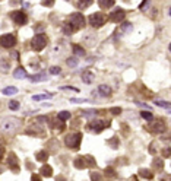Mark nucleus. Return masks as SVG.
I'll return each mask as SVG.
<instances>
[{"label": "nucleus", "instance_id": "f257e3e1", "mask_svg": "<svg viewBox=\"0 0 171 181\" xmlns=\"http://www.w3.org/2000/svg\"><path fill=\"white\" fill-rule=\"evenodd\" d=\"M85 26V18L82 13H72L68 18V20L63 25V32L66 35H72L73 32H76L78 29Z\"/></svg>", "mask_w": 171, "mask_h": 181}, {"label": "nucleus", "instance_id": "f03ea898", "mask_svg": "<svg viewBox=\"0 0 171 181\" xmlns=\"http://www.w3.org/2000/svg\"><path fill=\"white\" fill-rule=\"evenodd\" d=\"M47 42H48V38L44 35V34H37L32 38V41H31V47H32V50H35V51H41V50H44V47L47 45Z\"/></svg>", "mask_w": 171, "mask_h": 181}, {"label": "nucleus", "instance_id": "7ed1b4c3", "mask_svg": "<svg viewBox=\"0 0 171 181\" xmlns=\"http://www.w3.org/2000/svg\"><path fill=\"white\" fill-rule=\"evenodd\" d=\"M81 142H82V133H72V134H68L65 139L66 146L70 149H78Z\"/></svg>", "mask_w": 171, "mask_h": 181}, {"label": "nucleus", "instance_id": "20e7f679", "mask_svg": "<svg viewBox=\"0 0 171 181\" xmlns=\"http://www.w3.org/2000/svg\"><path fill=\"white\" fill-rule=\"evenodd\" d=\"M107 22V16L104 15L103 12H95L89 16V25L94 26V28H100L103 26L104 23Z\"/></svg>", "mask_w": 171, "mask_h": 181}, {"label": "nucleus", "instance_id": "39448f33", "mask_svg": "<svg viewBox=\"0 0 171 181\" xmlns=\"http://www.w3.org/2000/svg\"><path fill=\"white\" fill-rule=\"evenodd\" d=\"M16 44V36L13 34H4L0 36V45L3 48H12Z\"/></svg>", "mask_w": 171, "mask_h": 181}, {"label": "nucleus", "instance_id": "423d86ee", "mask_svg": "<svg viewBox=\"0 0 171 181\" xmlns=\"http://www.w3.org/2000/svg\"><path fill=\"white\" fill-rule=\"evenodd\" d=\"M19 127V120L18 118H4L1 121V128L4 131H15Z\"/></svg>", "mask_w": 171, "mask_h": 181}, {"label": "nucleus", "instance_id": "0eeeda50", "mask_svg": "<svg viewBox=\"0 0 171 181\" xmlns=\"http://www.w3.org/2000/svg\"><path fill=\"white\" fill-rule=\"evenodd\" d=\"M10 18L16 25H25L28 22V16L22 12V10H13L10 12Z\"/></svg>", "mask_w": 171, "mask_h": 181}, {"label": "nucleus", "instance_id": "6e6552de", "mask_svg": "<svg viewBox=\"0 0 171 181\" xmlns=\"http://www.w3.org/2000/svg\"><path fill=\"white\" fill-rule=\"evenodd\" d=\"M152 121H154V120H152ZM149 123H151V121H149ZM149 131H152L155 134H159V133L165 131V123H164V120L158 118V120H155L154 123H151V124H149Z\"/></svg>", "mask_w": 171, "mask_h": 181}, {"label": "nucleus", "instance_id": "1a4fd4ad", "mask_svg": "<svg viewBox=\"0 0 171 181\" xmlns=\"http://www.w3.org/2000/svg\"><path fill=\"white\" fill-rule=\"evenodd\" d=\"M107 127H110V123H108V121L97 120V121H91V123H89V126H88V128H89V130H92V131H95V133H100V131L105 130Z\"/></svg>", "mask_w": 171, "mask_h": 181}, {"label": "nucleus", "instance_id": "9d476101", "mask_svg": "<svg viewBox=\"0 0 171 181\" xmlns=\"http://www.w3.org/2000/svg\"><path fill=\"white\" fill-rule=\"evenodd\" d=\"M124 18H126V12H124L123 9H120V7H117V9L110 15V20H111V22H121Z\"/></svg>", "mask_w": 171, "mask_h": 181}, {"label": "nucleus", "instance_id": "9b49d317", "mask_svg": "<svg viewBox=\"0 0 171 181\" xmlns=\"http://www.w3.org/2000/svg\"><path fill=\"white\" fill-rule=\"evenodd\" d=\"M7 165H9V168H12V171H13V172H18V171H19L18 158H16V155H15L13 152H10V153H9V158H7Z\"/></svg>", "mask_w": 171, "mask_h": 181}, {"label": "nucleus", "instance_id": "f8f14e48", "mask_svg": "<svg viewBox=\"0 0 171 181\" xmlns=\"http://www.w3.org/2000/svg\"><path fill=\"white\" fill-rule=\"evenodd\" d=\"M9 69H10V61L7 58H0V72L7 73Z\"/></svg>", "mask_w": 171, "mask_h": 181}, {"label": "nucleus", "instance_id": "ddd939ff", "mask_svg": "<svg viewBox=\"0 0 171 181\" xmlns=\"http://www.w3.org/2000/svg\"><path fill=\"white\" fill-rule=\"evenodd\" d=\"M98 92L103 95V96H110L113 93V89L108 86V85H100L98 86Z\"/></svg>", "mask_w": 171, "mask_h": 181}, {"label": "nucleus", "instance_id": "4468645a", "mask_svg": "<svg viewBox=\"0 0 171 181\" xmlns=\"http://www.w3.org/2000/svg\"><path fill=\"white\" fill-rule=\"evenodd\" d=\"M132 23H129V22H126V23H123L121 26L119 28V31H117V35H123V34H126V32H130L132 31Z\"/></svg>", "mask_w": 171, "mask_h": 181}, {"label": "nucleus", "instance_id": "2eb2a0df", "mask_svg": "<svg viewBox=\"0 0 171 181\" xmlns=\"http://www.w3.org/2000/svg\"><path fill=\"white\" fill-rule=\"evenodd\" d=\"M35 158H37V161H40V162H46V161L48 159V152H47V150H40V152L35 153Z\"/></svg>", "mask_w": 171, "mask_h": 181}, {"label": "nucleus", "instance_id": "dca6fc26", "mask_svg": "<svg viewBox=\"0 0 171 181\" xmlns=\"http://www.w3.org/2000/svg\"><path fill=\"white\" fill-rule=\"evenodd\" d=\"M73 165H75L78 169H84V168H86L85 158H84V156H78V158L73 161Z\"/></svg>", "mask_w": 171, "mask_h": 181}, {"label": "nucleus", "instance_id": "f3484780", "mask_svg": "<svg viewBox=\"0 0 171 181\" xmlns=\"http://www.w3.org/2000/svg\"><path fill=\"white\" fill-rule=\"evenodd\" d=\"M29 80L31 82H43V80H47V76H46V73H37V74L29 76Z\"/></svg>", "mask_w": 171, "mask_h": 181}, {"label": "nucleus", "instance_id": "a211bd4d", "mask_svg": "<svg viewBox=\"0 0 171 181\" xmlns=\"http://www.w3.org/2000/svg\"><path fill=\"white\" fill-rule=\"evenodd\" d=\"M40 171H41V175L43 177H51L53 175V169L50 165H43Z\"/></svg>", "mask_w": 171, "mask_h": 181}, {"label": "nucleus", "instance_id": "6ab92c4d", "mask_svg": "<svg viewBox=\"0 0 171 181\" xmlns=\"http://www.w3.org/2000/svg\"><path fill=\"white\" fill-rule=\"evenodd\" d=\"M73 53H75V55H79V57H84L85 55V48L84 47H81L79 44H73Z\"/></svg>", "mask_w": 171, "mask_h": 181}, {"label": "nucleus", "instance_id": "aec40b11", "mask_svg": "<svg viewBox=\"0 0 171 181\" xmlns=\"http://www.w3.org/2000/svg\"><path fill=\"white\" fill-rule=\"evenodd\" d=\"M13 76H15L16 79H25V77H26V70H25L23 67H18L16 70L13 72Z\"/></svg>", "mask_w": 171, "mask_h": 181}, {"label": "nucleus", "instance_id": "412c9836", "mask_svg": "<svg viewBox=\"0 0 171 181\" xmlns=\"http://www.w3.org/2000/svg\"><path fill=\"white\" fill-rule=\"evenodd\" d=\"M82 80H84L85 83H91V82L94 80V73L89 72V70L84 72V73H82Z\"/></svg>", "mask_w": 171, "mask_h": 181}, {"label": "nucleus", "instance_id": "4be33fe9", "mask_svg": "<svg viewBox=\"0 0 171 181\" xmlns=\"http://www.w3.org/2000/svg\"><path fill=\"white\" fill-rule=\"evenodd\" d=\"M139 175H140L142 178H146V180H152V178H154V174H152L149 169H145V168L139 171Z\"/></svg>", "mask_w": 171, "mask_h": 181}, {"label": "nucleus", "instance_id": "5701e85b", "mask_svg": "<svg viewBox=\"0 0 171 181\" xmlns=\"http://www.w3.org/2000/svg\"><path fill=\"white\" fill-rule=\"evenodd\" d=\"M114 1H116V0H98V3H100V6H101L103 9L111 7V6L114 4Z\"/></svg>", "mask_w": 171, "mask_h": 181}, {"label": "nucleus", "instance_id": "b1692460", "mask_svg": "<svg viewBox=\"0 0 171 181\" xmlns=\"http://www.w3.org/2000/svg\"><path fill=\"white\" fill-rule=\"evenodd\" d=\"M57 118L62 120V121H66V120L70 118V112H69V111H60V112L57 114Z\"/></svg>", "mask_w": 171, "mask_h": 181}, {"label": "nucleus", "instance_id": "393cba45", "mask_svg": "<svg viewBox=\"0 0 171 181\" xmlns=\"http://www.w3.org/2000/svg\"><path fill=\"white\" fill-rule=\"evenodd\" d=\"M92 1H94V0H78V7H81V9H86L88 6H91V4H92Z\"/></svg>", "mask_w": 171, "mask_h": 181}, {"label": "nucleus", "instance_id": "a878e982", "mask_svg": "<svg viewBox=\"0 0 171 181\" xmlns=\"http://www.w3.org/2000/svg\"><path fill=\"white\" fill-rule=\"evenodd\" d=\"M152 166H154L155 169L161 171V169L164 168V163H162V161H161V158H155L154 162H152Z\"/></svg>", "mask_w": 171, "mask_h": 181}, {"label": "nucleus", "instance_id": "bb28decb", "mask_svg": "<svg viewBox=\"0 0 171 181\" xmlns=\"http://www.w3.org/2000/svg\"><path fill=\"white\" fill-rule=\"evenodd\" d=\"M1 92H3V95H15V93H18V88L9 86V88H4Z\"/></svg>", "mask_w": 171, "mask_h": 181}, {"label": "nucleus", "instance_id": "cd10ccee", "mask_svg": "<svg viewBox=\"0 0 171 181\" xmlns=\"http://www.w3.org/2000/svg\"><path fill=\"white\" fill-rule=\"evenodd\" d=\"M85 158V163L86 166H95L97 162H95V159H94V156H91V155H88V156H84Z\"/></svg>", "mask_w": 171, "mask_h": 181}, {"label": "nucleus", "instance_id": "c85d7f7f", "mask_svg": "<svg viewBox=\"0 0 171 181\" xmlns=\"http://www.w3.org/2000/svg\"><path fill=\"white\" fill-rule=\"evenodd\" d=\"M140 115H142V117H143V118H145V120H146L148 123L154 120V115H152V112H148V111H142V112H140Z\"/></svg>", "mask_w": 171, "mask_h": 181}, {"label": "nucleus", "instance_id": "c756f323", "mask_svg": "<svg viewBox=\"0 0 171 181\" xmlns=\"http://www.w3.org/2000/svg\"><path fill=\"white\" fill-rule=\"evenodd\" d=\"M107 143H108V145H111V147L117 149V147H119V137H111V139H108V140H107Z\"/></svg>", "mask_w": 171, "mask_h": 181}, {"label": "nucleus", "instance_id": "7c9ffc66", "mask_svg": "<svg viewBox=\"0 0 171 181\" xmlns=\"http://www.w3.org/2000/svg\"><path fill=\"white\" fill-rule=\"evenodd\" d=\"M105 175L107 177H114L116 175V171H114V168H111V166H108V168H105Z\"/></svg>", "mask_w": 171, "mask_h": 181}, {"label": "nucleus", "instance_id": "2f4dec72", "mask_svg": "<svg viewBox=\"0 0 171 181\" xmlns=\"http://www.w3.org/2000/svg\"><path fill=\"white\" fill-rule=\"evenodd\" d=\"M155 105H158V107H162V108H170V104L167 102V101H155Z\"/></svg>", "mask_w": 171, "mask_h": 181}, {"label": "nucleus", "instance_id": "473e14b6", "mask_svg": "<svg viewBox=\"0 0 171 181\" xmlns=\"http://www.w3.org/2000/svg\"><path fill=\"white\" fill-rule=\"evenodd\" d=\"M48 96H50L48 93H44V95H34L32 99H34V101H41V99H47Z\"/></svg>", "mask_w": 171, "mask_h": 181}, {"label": "nucleus", "instance_id": "72a5a7b5", "mask_svg": "<svg viewBox=\"0 0 171 181\" xmlns=\"http://www.w3.org/2000/svg\"><path fill=\"white\" fill-rule=\"evenodd\" d=\"M9 108L13 109V111L18 109L19 108V102H18V101H10V102H9Z\"/></svg>", "mask_w": 171, "mask_h": 181}, {"label": "nucleus", "instance_id": "f704fd0d", "mask_svg": "<svg viewBox=\"0 0 171 181\" xmlns=\"http://www.w3.org/2000/svg\"><path fill=\"white\" fill-rule=\"evenodd\" d=\"M110 111H111L113 115H120V114H121V108H120V107H113Z\"/></svg>", "mask_w": 171, "mask_h": 181}, {"label": "nucleus", "instance_id": "c9c22d12", "mask_svg": "<svg viewBox=\"0 0 171 181\" xmlns=\"http://www.w3.org/2000/svg\"><path fill=\"white\" fill-rule=\"evenodd\" d=\"M156 150H158V149H156V142H152L151 146H149V152H151L152 155H155V153H156Z\"/></svg>", "mask_w": 171, "mask_h": 181}, {"label": "nucleus", "instance_id": "e433bc0d", "mask_svg": "<svg viewBox=\"0 0 171 181\" xmlns=\"http://www.w3.org/2000/svg\"><path fill=\"white\" fill-rule=\"evenodd\" d=\"M41 4H43V6H46V7H50V6L54 4V0H43V1H41Z\"/></svg>", "mask_w": 171, "mask_h": 181}, {"label": "nucleus", "instance_id": "4c0bfd02", "mask_svg": "<svg viewBox=\"0 0 171 181\" xmlns=\"http://www.w3.org/2000/svg\"><path fill=\"white\" fill-rule=\"evenodd\" d=\"M60 72H62V69L57 67V66H53L51 69H50V73H51V74H59Z\"/></svg>", "mask_w": 171, "mask_h": 181}, {"label": "nucleus", "instance_id": "58836bf2", "mask_svg": "<svg viewBox=\"0 0 171 181\" xmlns=\"http://www.w3.org/2000/svg\"><path fill=\"white\" fill-rule=\"evenodd\" d=\"M68 64L70 67H75V66L78 64V60H76V58H68Z\"/></svg>", "mask_w": 171, "mask_h": 181}, {"label": "nucleus", "instance_id": "ea45409f", "mask_svg": "<svg viewBox=\"0 0 171 181\" xmlns=\"http://www.w3.org/2000/svg\"><path fill=\"white\" fill-rule=\"evenodd\" d=\"M161 153L164 155V158H170V146H167L164 150H161Z\"/></svg>", "mask_w": 171, "mask_h": 181}, {"label": "nucleus", "instance_id": "a19ab883", "mask_svg": "<svg viewBox=\"0 0 171 181\" xmlns=\"http://www.w3.org/2000/svg\"><path fill=\"white\" fill-rule=\"evenodd\" d=\"M91 178L92 180H101V175L97 174V172H91Z\"/></svg>", "mask_w": 171, "mask_h": 181}, {"label": "nucleus", "instance_id": "79ce46f5", "mask_svg": "<svg viewBox=\"0 0 171 181\" xmlns=\"http://www.w3.org/2000/svg\"><path fill=\"white\" fill-rule=\"evenodd\" d=\"M62 89H63V90H75V92H79V89H78V88H73V86H63Z\"/></svg>", "mask_w": 171, "mask_h": 181}, {"label": "nucleus", "instance_id": "37998d69", "mask_svg": "<svg viewBox=\"0 0 171 181\" xmlns=\"http://www.w3.org/2000/svg\"><path fill=\"white\" fill-rule=\"evenodd\" d=\"M31 180H34V181H40V180H41V175H37V174H34V175L31 177Z\"/></svg>", "mask_w": 171, "mask_h": 181}, {"label": "nucleus", "instance_id": "c03bdc74", "mask_svg": "<svg viewBox=\"0 0 171 181\" xmlns=\"http://www.w3.org/2000/svg\"><path fill=\"white\" fill-rule=\"evenodd\" d=\"M3 156H4V149H3V146H0V161H1Z\"/></svg>", "mask_w": 171, "mask_h": 181}, {"label": "nucleus", "instance_id": "a18cd8bd", "mask_svg": "<svg viewBox=\"0 0 171 181\" xmlns=\"http://www.w3.org/2000/svg\"><path fill=\"white\" fill-rule=\"evenodd\" d=\"M73 104H76V102H86V99H70Z\"/></svg>", "mask_w": 171, "mask_h": 181}]
</instances>
